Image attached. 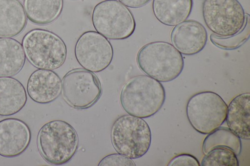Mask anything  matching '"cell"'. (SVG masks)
I'll list each match as a JSON object with an SVG mask.
<instances>
[{"label": "cell", "instance_id": "1", "mask_svg": "<svg viewBox=\"0 0 250 166\" xmlns=\"http://www.w3.org/2000/svg\"><path fill=\"white\" fill-rule=\"evenodd\" d=\"M119 97L121 106L127 114L145 118L161 109L166 92L160 82L146 75H139L131 78L124 84Z\"/></svg>", "mask_w": 250, "mask_h": 166}, {"label": "cell", "instance_id": "2", "mask_svg": "<svg viewBox=\"0 0 250 166\" xmlns=\"http://www.w3.org/2000/svg\"><path fill=\"white\" fill-rule=\"evenodd\" d=\"M136 61L145 74L160 82L174 80L184 67L182 54L172 44L163 41L143 46L137 53Z\"/></svg>", "mask_w": 250, "mask_h": 166}, {"label": "cell", "instance_id": "3", "mask_svg": "<svg viewBox=\"0 0 250 166\" xmlns=\"http://www.w3.org/2000/svg\"><path fill=\"white\" fill-rule=\"evenodd\" d=\"M78 135L68 123L54 120L44 124L37 136L38 149L48 163L59 166L68 162L79 146Z\"/></svg>", "mask_w": 250, "mask_h": 166}, {"label": "cell", "instance_id": "4", "mask_svg": "<svg viewBox=\"0 0 250 166\" xmlns=\"http://www.w3.org/2000/svg\"><path fill=\"white\" fill-rule=\"evenodd\" d=\"M25 56L35 67L53 70L64 63L67 49L63 40L54 33L34 29L27 32L22 40Z\"/></svg>", "mask_w": 250, "mask_h": 166}, {"label": "cell", "instance_id": "5", "mask_svg": "<svg viewBox=\"0 0 250 166\" xmlns=\"http://www.w3.org/2000/svg\"><path fill=\"white\" fill-rule=\"evenodd\" d=\"M111 141L115 150L131 159L144 156L151 142V132L143 119L130 115L119 117L112 125Z\"/></svg>", "mask_w": 250, "mask_h": 166}, {"label": "cell", "instance_id": "6", "mask_svg": "<svg viewBox=\"0 0 250 166\" xmlns=\"http://www.w3.org/2000/svg\"><path fill=\"white\" fill-rule=\"evenodd\" d=\"M91 20L96 31L112 40H123L132 36L136 28L131 11L117 0H104L94 7Z\"/></svg>", "mask_w": 250, "mask_h": 166}, {"label": "cell", "instance_id": "7", "mask_svg": "<svg viewBox=\"0 0 250 166\" xmlns=\"http://www.w3.org/2000/svg\"><path fill=\"white\" fill-rule=\"evenodd\" d=\"M228 105L217 93L205 91L193 95L186 106L188 119L197 132L208 134L225 121Z\"/></svg>", "mask_w": 250, "mask_h": 166}, {"label": "cell", "instance_id": "8", "mask_svg": "<svg viewBox=\"0 0 250 166\" xmlns=\"http://www.w3.org/2000/svg\"><path fill=\"white\" fill-rule=\"evenodd\" d=\"M202 14L208 28L221 37L238 33L245 20L244 9L238 0H205Z\"/></svg>", "mask_w": 250, "mask_h": 166}, {"label": "cell", "instance_id": "9", "mask_svg": "<svg viewBox=\"0 0 250 166\" xmlns=\"http://www.w3.org/2000/svg\"><path fill=\"white\" fill-rule=\"evenodd\" d=\"M63 98L71 107L86 109L96 103L102 93L101 82L94 73L77 68L68 72L62 81Z\"/></svg>", "mask_w": 250, "mask_h": 166}, {"label": "cell", "instance_id": "10", "mask_svg": "<svg viewBox=\"0 0 250 166\" xmlns=\"http://www.w3.org/2000/svg\"><path fill=\"white\" fill-rule=\"evenodd\" d=\"M75 56L84 69L94 73L102 72L111 64L114 55L110 41L97 32L83 33L76 41Z\"/></svg>", "mask_w": 250, "mask_h": 166}, {"label": "cell", "instance_id": "11", "mask_svg": "<svg viewBox=\"0 0 250 166\" xmlns=\"http://www.w3.org/2000/svg\"><path fill=\"white\" fill-rule=\"evenodd\" d=\"M31 139L30 129L23 121L15 118L0 121V156H19L27 148Z\"/></svg>", "mask_w": 250, "mask_h": 166}, {"label": "cell", "instance_id": "12", "mask_svg": "<svg viewBox=\"0 0 250 166\" xmlns=\"http://www.w3.org/2000/svg\"><path fill=\"white\" fill-rule=\"evenodd\" d=\"M172 45L181 54L192 55L206 45L208 33L204 26L195 20H185L175 25L170 33Z\"/></svg>", "mask_w": 250, "mask_h": 166}, {"label": "cell", "instance_id": "13", "mask_svg": "<svg viewBox=\"0 0 250 166\" xmlns=\"http://www.w3.org/2000/svg\"><path fill=\"white\" fill-rule=\"evenodd\" d=\"M62 91L61 78L52 70L38 69L30 74L27 80V93L33 101L39 104L54 101Z\"/></svg>", "mask_w": 250, "mask_h": 166}, {"label": "cell", "instance_id": "14", "mask_svg": "<svg viewBox=\"0 0 250 166\" xmlns=\"http://www.w3.org/2000/svg\"><path fill=\"white\" fill-rule=\"evenodd\" d=\"M26 24L24 8L19 0H0V38L19 35Z\"/></svg>", "mask_w": 250, "mask_h": 166}, {"label": "cell", "instance_id": "15", "mask_svg": "<svg viewBox=\"0 0 250 166\" xmlns=\"http://www.w3.org/2000/svg\"><path fill=\"white\" fill-rule=\"evenodd\" d=\"M250 93H243L229 103L226 120L229 129L240 138L250 139Z\"/></svg>", "mask_w": 250, "mask_h": 166}, {"label": "cell", "instance_id": "16", "mask_svg": "<svg viewBox=\"0 0 250 166\" xmlns=\"http://www.w3.org/2000/svg\"><path fill=\"white\" fill-rule=\"evenodd\" d=\"M27 100L26 90L20 81L12 77H0V116L18 113Z\"/></svg>", "mask_w": 250, "mask_h": 166}, {"label": "cell", "instance_id": "17", "mask_svg": "<svg viewBox=\"0 0 250 166\" xmlns=\"http://www.w3.org/2000/svg\"><path fill=\"white\" fill-rule=\"evenodd\" d=\"M192 0H153L155 18L167 26H174L186 20L191 14Z\"/></svg>", "mask_w": 250, "mask_h": 166}, {"label": "cell", "instance_id": "18", "mask_svg": "<svg viewBox=\"0 0 250 166\" xmlns=\"http://www.w3.org/2000/svg\"><path fill=\"white\" fill-rule=\"evenodd\" d=\"M26 60L22 44L10 37L0 38V77H12L23 68Z\"/></svg>", "mask_w": 250, "mask_h": 166}, {"label": "cell", "instance_id": "19", "mask_svg": "<svg viewBox=\"0 0 250 166\" xmlns=\"http://www.w3.org/2000/svg\"><path fill=\"white\" fill-rule=\"evenodd\" d=\"M23 4L26 17L31 22L45 25L60 17L63 0H24Z\"/></svg>", "mask_w": 250, "mask_h": 166}, {"label": "cell", "instance_id": "20", "mask_svg": "<svg viewBox=\"0 0 250 166\" xmlns=\"http://www.w3.org/2000/svg\"><path fill=\"white\" fill-rule=\"evenodd\" d=\"M217 147L229 149L236 156H239L241 152L242 142L240 138L229 128L220 126L205 138L202 144V151L206 154Z\"/></svg>", "mask_w": 250, "mask_h": 166}, {"label": "cell", "instance_id": "21", "mask_svg": "<svg viewBox=\"0 0 250 166\" xmlns=\"http://www.w3.org/2000/svg\"><path fill=\"white\" fill-rule=\"evenodd\" d=\"M250 34V17L245 13V20L242 29L236 34L229 37H221L211 34L209 39L212 43L224 50H234L241 47L249 38Z\"/></svg>", "mask_w": 250, "mask_h": 166}, {"label": "cell", "instance_id": "22", "mask_svg": "<svg viewBox=\"0 0 250 166\" xmlns=\"http://www.w3.org/2000/svg\"><path fill=\"white\" fill-rule=\"evenodd\" d=\"M203 158L201 166H238L235 154L229 149L223 147L214 148Z\"/></svg>", "mask_w": 250, "mask_h": 166}, {"label": "cell", "instance_id": "23", "mask_svg": "<svg viewBox=\"0 0 250 166\" xmlns=\"http://www.w3.org/2000/svg\"><path fill=\"white\" fill-rule=\"evenodd\" d=\"M99 166H134L131 159L120 153H112L104 157L99 163Z\"/></svg>", "mask_w": 250, "mask_h": 166}, {"label": "cell", "instance_id": "24", "mask_svg": "<svg viewBox=\"0 0 250 166\" xmlns=\"http://www.w3.org/2000/svg\"><path fill=\"white\" fill-rule=\"evenodd\" d=\"M168 166H200L198 159L189 154H181L173 157L168 163Z\"/></svg>", "mask_w": 250, "mask_h": 166}, {"label": "cell", "instance_id": "25", "mask_svg": "<svg viewBox=\"0 0 250 166\" xmlns=\"http://www.w3.org/2000/svg\"><path fill=\"white\" fill-rule=\"evenodd\" d=\"M151 0H118L125 6L131 8H138L144 6Z\"/></svg>", "mask_w": 250, "mask_h": 166}]
</instances>
